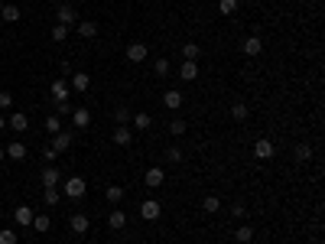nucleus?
Wrapping results in <instances>:
<instances>
[{
	"instance_id": "obj_33",
	"label": "nucleus",
	"mask_w": 325,
	"mask_h": 244,
	"mask_svg": "<svg viewBox=\"0 0 325 244\" xmlns=\"http://www.w3.org/2000/svg\"><path fill=\"white\" fill-rule=\"evenodd\" d=\"M186 130H189V124H186V120H182V117H176L172 124H169V134H172V137H182V134H186Z\"/></svg>"
},
{
	"instance_id": "obj_40",
	"label": "nucleus",
	"mask_w": 325,
	"mask_h": 244,
	"mask_svg": "<svg viewBox=\"0 0 325 244\" xmlns=\"http://www.w3.org/2000/svg\"><path fill=\"white\" fill-rule=\"evenodd\" d=\"M114 117H117V124H130V117H134V114H130L127 108H117V114H114Z\"/></svg>"
},
{
	"instance_id": "obj_44",
	"label": "nucleus",
	"mask_w": 325,
	"mask_h": 244,
	"mask_svg": "<svg viewBox=\"0 0 325 244\" xmlns=\"http://www.w3.org/2000/svg\"><path fill=\"white\" fill-rule=\"evenodd\" d=\"M4 156H7V150H4V147H0V160H4Z\"/></svg>"
},
{
	"instance_id": "obj_24",
	"label": "nucleus",
	"mask_w": 325,
	"mask_h": 244,
	"mask_svg": "<svg viewBox=\"0 0 325 244\" xmlns=\"http://www.w3.org/2000/svg\"><path fill=\"white\" fill-rule=\"evenodd\" d=\"M130 124H134L137 130H146V127L153 124V117L146 114V111H140V114H134V117H130Z\"/></svg>"
},
{
	"instance_id": "obj_21",
	"label": "nucleus",
	"mask_w": 325,
	"mask_h": 244,
	"mask_svg": "<svg viewBox=\"0 0 325 244\" xmlns=\"http://www.w3.org/2000/svg\"><path fill=\"white\" fill-rule=\"evenodd\" d=\"M0 20H4V23H16V20H20V7H16V4H4V7H0Z\"/></svg>"
},
{
	"instance_id": "obj_1",
	"label": "nucleus",
	"mask_w": 325,
	"mask_h": 244,
	"mask_svg": "<svg viewBox=\"0 0 325 244\" xmlns=\"http://www.w3.org/2000/svg\"><path fill=\"white\" fill-rule=\"evenodd\" d=\"M88 192V182L82 179V176H68L65 182H62V196L65 199H82Z\"/></svg>"
},
{
	"instance_id": "obj_5",
	"label": "nucleus",
	"mask_w": 325,
	"mask_h": 244,
	"mask_svg": "<svg viewBox=\"0 0 325 244\" xmlns=\"http://www.w3.org/2000/svg\"><path fill=\"white\" fill-rule=\"evenodd\" d=\"M277 153V147L267 140V137H260V140H254V156H257V160H270V156Z\"/></svg>"
},
{
	"instance_id": "obj_28",
	"label": "nucleus",
	"mask_w": 325,
	"mask_h": 244,
	"mask_svg": "<svg viewBox=\"0 0 325 244\" xmlns=\"http://www.w3.org/2000/svg\"><path fill=\"white\" fill-rule=\"evenodd\" d=\"M231 117H234V120H247V117H251V108H247V104H241V101L231 104Z\"/></svg>"
},
{
	"instance_id": "obj_7",
	"label": "nucleus",
	"mask_w": 325,
	"mask_h": 244,
	"mask_svg": "<svg viewBox=\"0 0 325 244\" xmlns=\"http://www.w3.org/2000/svg\"><path fill=\"white\" fill-rule=\"evenodd\" d=\"M143 182H146V189H156V186H163V182H166V173L160 166H150V169H146V176H143Z\"/></svg>"
},
{
	"instance_id": "obj_31",
	"label": "nucleus",
	"mask_w": 325,
	"mask_h": 244,
	"mask_svg": "<svg viewBox=\"0 0 325 244\" xmlns=\"http://www.w3.org/2000/svg\"><path fill=\"white\" fill-rule=\"evenodd\" d=\"M218 10H221L224 16H234L238 13V0H218Z\"/></svg>"
},
{
	"instance_id": "obj_42",
	"label": "nucleus",
	"mask_w": 325,
	"mask_h": 244,
	"mask_svg": "<svg viewBox=\"0 0 325 244\" xmlns=\"http://www.w3.org/2000/svg\"><path fill=\"white\" fill-rule=\"evenodd\" d=\"M56 156H59V153L52 150V147H46V150H42V160H46V163H52V160H56Z\"/></svg>"
},
{
	"instance_id": "obj_32",
	"label": "nucleus",
	"mask_w": 325,
	"mask_h": 244,
	"mask_svg": "<svg viewBox=\"0 0 325 244\" xmlns=\"http://www.w3.org/2000/svg\"><path fill=\"white\" fill-rule=\"evenodd\" d=\"M234 238H238L241 244H251V241H254V228H247V225H241V228L234 231Z\"/></svg>"
},
{
	"instance_id": "obj_17",
	"label": "nucleus",
	"mask_w": 325,
	"mask_h": 244,
	"mask_svg": "<svg viewBox=\"0 0 325 244\" xmlns=\"http://www.w3.org/2000/svg\"><path fill=\"white\" fill-rule=\"evenodd\" d=\"M7 127H10V130H16V134H23V130L30 127V120H26V114H23V111H16V114H10Z\"/></svg>"
},
{
	"instance_id": "obj_18",
	"label": "nucleus",
	"mask_w": 325,
	"mask_h": 244,
	"mask_svg": "<svg viewBox=\"0 0 325 244\" xmlns=\"http://www.w3.org/2000/svg\"><path fill=\"white\" fill-rule=\"evenodd\" d=\"M241 49H244V56H260V52H263V42H260V36H247Z\"/></svg>"
},
{
	"instance_id": "obj_41",
	"label": "nucleus",
	"mask_w": 325,
	"mask_h": 244,
	"mask_svg": "<svg viewBox=\"0 0 325 244\" xmlns=\"http://www.w3.org/2000/svg\"><path fill=\"white\" fill-rule=\"evenodd\" d=\"M10 104H13V94L10 91H0V111H7Z\"/></svg>"
},
{
	"instance_id": "obj_2",
	"label": "nucleus",
	"mask_w": 325,
	"mask_h": 244,
	"mask_svg": "<svg viewBox=\"0 0 325 244\" xmlns=\"http://www.w3.org/2000/svg\"><path fill=\"white\" fill-rule=\"evenodd\" d=\"M160 215H163V202H156V199L140 202V218H143V222H156Z\"/></svg>"
},
{
	"instance_id": "obj_22",
	"label": "nucleus",
	"mask_w": 325,
	"mask_h": 244,
	"mask_svg": "<svg viewBox=\"0 0 325 244\" xmlns=\"http://www.w3.org/2000/svg\"><path fill=\"white\" fill-rule=\"evenodd\" d=\"M68 228H72V234H85L88 231V215H72V218H68Z\"/></svg>"
},
{
	"instance_id": "obj_37",
	"label": "nucleus",
	"mask_w": 325,
	"mask_h": 244,
	"mask_svg": "<svg viewBox=\"0 0 325 244\" xmlns=\"http://www.w3.org/2000/svg\"><path fill=\"white\" fill-rule=\"evenodd\" d=\"M166 163H182V150H179V147H169V150H166Z\"/></svg>"
},
{
	"instance_id": "obj_4",
	"label": "nucleus",
	"mask_w": 325,
	"mask_h": 244,
	"mask_svg": "<svg viewBox=\"0 0 325 244\" xmlns=\"http://www.w3.org/2000/svg\"><path fill=\"white\" fill-rule=\"evenodd\" d=\"M56 20L62 23V26H75V23H78V13H75V7H72V4H62V7L56 10Z\"/></svg>"
},
{
	"instance_id": "obj_23",
	"label": "nucleus",
	"mask_w": 325,
	"mask_h": 244,
	"mask_svg": "<svg viewBox=\"0 0 325 244\" xmlns=\"http://www.w3.org/2000/svg\"><path fill=\"white\" fill-rule=\"evenodd\" d=\"M198 56H202V46H195V42H186V46H182V59L198 62Z\"/></svg>"
},
{
	"instance_id": "obj_34",
	"label": "nucleus",
	"mask_w": 325,
	"mask_h": 244,
	"mask_svg": "<svg viewBox=\"0 0 325 244\" xmlns=\"http://www.w3.org/2000/svg\"><path fill=\"white\" fill-rule=\"evenodd\" d=\"M52 39H56V42H65V39H68V26L56 23V26H52Z\"/></svg>"
},
{
	"instance_id": "obj_39",
	"label": "nucleus",
	"mask_w": 325,
	"mask_h": 244,
	"mask_svg": "<svg viewBox=\"0 0 325 244\" xmlns=\"http://www.w3.org/2000/svg\"><path fill=\"white\" fill-rule=\"evenodd\" d=\"M56 108H59V117H72V111H75V108H72V104H68V101H59Z\"/></svg>"
},
{
	"instance_id": "obj_12",
	"label": "nucleus",
	"mask_w": 325,
	"mask_h": 244,
	"mask_svg": "<svg viewBox=\"0 0 325 244\" xmlns=\"http://www.w3.org/2000/svg\"><path fill=\"white\" fill-rule=\"evenodd\" d=\"M68 78H72V91H88L91 88V75L88 72H72Z\"/></svg>"
},
{
	"instance_id": "obj_16",
	"label": "nucleus",
	"mask_w": 325,
	"mask_h": 244,
	"mask_svg": "<svg viewBox=\"0 0 325 244\" xmlns=\"http://www.w3.org/2000/svg\"><path fill=\"white\" fill-rule=\"evenodd\" d=\"M59 182H62V173H59L56 166H46V169H42V186H46V189L59 186Z\"/></svg>"
},
{
	"instance_id": "obj_27",
	"label": "nucleus",
	"mask_w": 325,
	"mask_h": 244,
	"mask_svg": "<svg viewBox=\"0 0 325 244\" xmlns=\"http://www.w3.org/2000/svg\"><path fill=\"white\" fill-rule=\"evenodd\" d=\"M33 231H49L52 228V222H49V215H33V225H30Z\"/></svg>"
},
{
	"instance_id": "obj_3",
	"label": "nucleus",
	"mask_w": 325,
	"mask_h": 244,
	"mask_svg": "<svg viewBox=\"0 0 325 244\" xmlns=\"http://www.w3.org/2000/svg\"><path fill=\"white\" fill-rule=\"evenodd\" d=\"M49 94H52V101H68V94H72V88H68V82L65 78H56V82L49 85Z\"/></svg>"
},
{
	"instance_id": "obj_25",
	"label": "nucleus",
	"mask_w": 325,
	"mask_h": 244,
	"mask_svg": "<svg viewBox=\"0 0 325 244\" xmlns=\"http://www.w3.org/2000/svg\"><path fill=\"white\" fill-rule=\"evenodd\" d=\"M293 156H296V163H309V160H312V147H309V143H299V147L293 150Z\"/></svg>"
},
{
	"instance_id": "obj_13",
	"label": "nucleus",
	"mask_w": 325,
	"mask_h": 244,
	"mask_svg": "<svg viewBox=\"0 0 325 244\" xmlns=\"http://www.w3.org/2000/svg\"><path fill=\"white\" fill-rule=\"evenodd\" d=\"M182 101H186V98H182V91H176V88H169V91L163 94V104H166L169 111H179V108H182Z\"/></svg>"
},
{
	"instance_id": "obj_29",
	"label": "nucleus",
	"mask_w": 325,
	"mask_h": 244,
	"mask_svg": "<svg viewBox=\"0 0 325 244\" xmlns=\"http://www.w3.org/2000/svg\"><path fill=\"white\" fill-rule=\"evenodd\" d=\"M172 72V65H169V59H156L153 62V75H160V78H166Z\"/></svg>"
},
{
	"instance_id": "obj_26",
	"label": "nucleus",
	"mask_w": 325,
	"mask_h": 244,
	"mask_svg": "<svg viewBox=\"0 0 325 244\" xmlns=\"http://www.w3.org/2000/svg\"><path fill=\"white\" fill-rule=\"evenodd\" d=\"M202 208H205L208 215H215L218 208H221V199H218V196H205V199H202Z\"/></svg>"
},
{
	"instance_id": "obj_14",
	"label": "nucleus",
	"mask_w": 325,
	"mask_h": 244,
	"mask_svg": "<svg viewBox=\"0 0 325 244\" xmlns=\"http://www.w3.org/2000/svg\"><path fill=\"white\" fill-rule=\"evenodd\" d=\"M72 124H75L78 130H85L88 124H91V111H88V108H75V111H72Z\"/></svg>"
},
{
	"instance_id": "obj_20",
	"label": "nucleus",
	"mask_w": 325,
	"mask_h": 244,
	"mask_svg": "<svg viewBox=\"0 0 325 244\" xmlns=\"http://www.w3.org/2000/svg\"><path fill=\"white\" fill-rule=\"evenodd\" d=\"M108 225L114 231H120V228H127V215H124V208H114V212L108 215Z\"/></svg>"
},
{
	"instance_id": "obj_45",
	"label": "nucleus",
	"mask_w": 325,
	"mask_h": 244,
	"mask_svg": "<svg viewBox=\"0 0 325 244\" xmlns=\"http://www.w3.org/2000/svg\"><path fill=\"white\" fill-rule=\"evenodd\" d=\"M4 127H7V120H4V117H0V130H4Z\"/></svg>"
},
{
	"instance_id": "obj_8",
	"label": "nucleus",
	"mask_w": 325,
	"mask_h": 244,
	"mask_svg": "<svg viewBox=\"0 0 325 244\" xmlns=\"http://www.w3.org/2000/svg\"><path fill=\"white\" fill-rule=\"evenodd\" d=\"M33 215H36V212H33L30 205H16L13 218H16V225H20V228H30V225H33Z\"/></svg>"
},
{
	"instance_id": "obj_19",
	"label": "nucleus",
	"mask_w": 325,
	"mask_h": 244,
	"mask_svg": "<svg viewBox=\"0 0 325 244\" xmlns=\"http://www.w3.org/2000/svg\"><path fill=\"white\" fill-rule=\"evenodd\" d=\"M4 150H7V156H10V160H26V143H23V140H13V143H7Z\"/></svg>"
},
{
	"instance_id": "obj_38",
	"label": "nucleus",
	"mask_w": 325,
	"mask_h": 244,
	"mask_svg": "<svg viewBox=\"0 0 325 244\" xmlns=\"http://www.w3.org/2000/svg\"><path fill=\"white\" fill-rule=\"evenodd\" d=\"M0 244H16V231L13 228H4V231H0Z\"/></svg>"
},
{
	"instance_id": "obj_6",
	"label": "nucleus",
	"mask_w": 325,
	"mask_h": 244,
	"mask_svg": "<svg viewBox=\"0 0 325 244\" xmlns=\"http://www.w3.org/2000/svg\"><path fill=\"white\" fill-rule=\"evenodd\" d=\"M114 143H117V147H130V143H134V130H130L127 124H117V127H114Z\"/></svg>"
},
{
	"instance_id": "obj_15",
	"label": "nucleus",
	"mask_w": 325,
	"mask_h": 244,
	"mask_svg": "<svg viewBox=\"0 0 325 244\" xmlns=\"http://www.w3.org/2000/svg\"><path fill=\"white\" fill-rule=\"evenodd\" d=\"M75 26H78V36H85V39L98 36V23H94V20H78Z\"/></svg>"
},
{
	"instance_id": "obj_9",
	"label": "nucleus",
	"mask_w": 325,
	"mask_h": 244,
	"mask_svg": "<svg viewBox=\"0 0 325 244\" xmlns=\"http://www.w3.org/2000/svg\"><path fill=\"white\" fill-rule=\"evenodd\" d=\"M179 78H182V82H195V78H198V62H189V59H182Z\"/></svg>"
},
{
	"instance_id": "obj_10",
	"label": "nucleus",
	"mask_w": 325,
	"mask_h": 244,
	"mask_svg": "<svg viewBox=\"0 0 325 244\" xmlns=\"http://www.w3.org/2000/svg\"><path fill=\"white\" fill-rule=\"evenodd\" d=\"M146 56H150V49H146L143 42H130V46H127V59H130V62H143Z\"/></svg>"
},
{
	"instance_id": "obj_43",
	"label": "nucleus",
	"mask_w": 325,
	"mask_h": 244,
	"mask_svg": "<svg viewBox=\"0 0 325 244\" xmlns=\"http://www.w3.org/2000/svg\"><path fill=\"white\" fill-rule=\"evenodd\" d=\"M231 212H234V218H244V215H247V208H244V205H234Z\"/></svg>"
},
{
	"instance_id": "obj_36",
	"label": "nucleus",
	"mask_w": 325,
	"mask_h": 244,
	"mask_svg": "<svg viewBox=\"0 0 325 244\" xmlns=\"http://www.w3.org/2000/svg\"><path fill=\"white\" fill-rule=\"evenodd\" d=\"M46 130H49V134H59V130H62V120H59V114L46 117Z\"/></svg>"
},
{
	"instance_id": "obj_11",
	"label": "nucleus",
	"mask_w": 325,
	"mask_h": 244,
	"mask_svg": "<svg viewBox=\"0 0 325 244\" xmlns=\"http://www.w3.org/2000/svg\"><path fill=\"white\" fill-rule=\"evenodd\" d=\"M52 150L56 153H62V150H68V147H72V134H65V130H59V134H52Z\"/></svg>"
},
{
	"instance_id": "obj_35",
	"label": "nucleus",
	"mask_w": 325,
	"mask_h": 244,
	"mask_svg": "<svg viewBox=\"0 0 325 244\" xmlns=\"http://www.w3.org/2000/svg\"><path fill=\"white\" fill-rule=\"evenodd\" d=\"M59 199H62V189H46V205H59Z\"/></svg>"
},
{
	"instance_id": "obj_30",
	"label": "nucleus",
	"mask_w": 325,
	"mask_h": 244,
	"mask_svg": "<svg viewBox=\"0 0 325 244\" xmlns=\"http://www.w3.org/2000/svg\"><path fill=\"white\" fill-rule=\"evenodd\" d=\"M104 196H108V202H114V205L124 202V189H120V186H108V192H104Z\"/></svg>"
}]
</instances>
